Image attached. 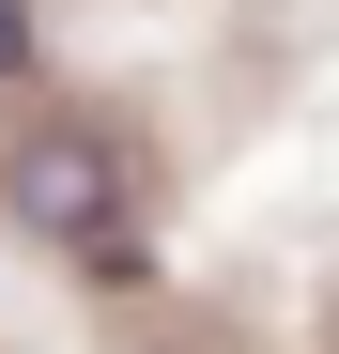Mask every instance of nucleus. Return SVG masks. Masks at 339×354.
Returning a JSON list of instances; mask_svg holds the SVG:
<instances>
[{"instance_id": "f257e3e1", "label": "nucleus", "mask_w": 339, "mask_h": 354, "mask_svg": "<svg viewBox=\"0 0 339 354\" xmlns=\"http://www.w3.org/2000/svg\"><path fill=\"white\" fill-rule=\"evenodd\" d=\"M0 216H16L46 262H77V277L108 247H154L139 231V154L108 124H77V108H16V124H0Z\"/></svg>"}, {"instance_id": "f03ea898", "label": "nucleus", "mask_w": 339, "mask_h": 354, "mask_svg": "<svg viewBox=\"0 0 339 354\" xmlns=\"http://www.w3.org/2000/svg\"><path fill=\"white\" fill-rule=\"evenodd\" d=\"M31 62H46V16H31V0H0V93H16Z\"/></svg>"}]
</instances>
